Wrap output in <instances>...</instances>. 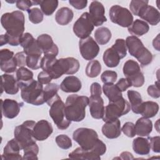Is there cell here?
I'll return each mask as SVG.
<instances>
[{
	"instance_id": "6f0895ef",
	"label": "cell",
	"mask_w": 160,
	"mask_h": 160,
	"mask_svg": "<svg viewBox=\"0 0 160 160\" xmlns=\"http://www.w3.org/2000/svg\"><path fill=\"white\" fill-rule=\"evenodd\" d=\"M69 3L75 9H82L85 8L88 4L86 0H69Z\"/></svg>"
},
{
	"instance_id": "ac0fdd59",
	"label": "cell",
	"mask_w": 160,
	"mask_h": 160,
	"mask_svg": "<svg viewBox=\"0 0 160 160\" xmlns=\"http://www.w3.org/2000/svg\"><path fill=\"white\" fill-rule=\"evenodd\" d=\"M138 16L148 22L152 26L157 25L160 21V13L154 7L146 5L144 6L139 12Z\"/></svg>"
},
{
	"instance_id": "94428289",
	"label": "cell",
	"mask_w": 160,
	"mask_h": 160,
	"mask_svg": "<svg viewBox=\"0 0 160 160\" xmlns=\"http://www.w3.org/2000/svg\"><path fill=\"white\" fill-rule=\"evenodd\" d=\"M152 45L154 49H156L157 51H159V34H158V36L154 39Z\"/></svg>"
},
{
	"instance_id": "f546056e",
	"label": "cell",
	"mask_w": 160,
	"mask_h": 160,
	"mask_svg": "<svg viewBox=\"0 0 160 160\" xmlns=\"http://www.w3.org/2000/svg\"><path fill=\"white\" fill-rule=\"evenodd\" d=\"M159 111V105L157 102L149 101L146 102H142L140 114L146 118H151L155 116Z\"/></svg>"
},
{
	"instance_id": "11a10c76",
	"label": "cell",
	"mask_w": 160,
	"mask_h": 160,
	"mask_svg": "<svg viewBox=\"0 0 160 160\" xmlns=\"http://www.w3.org/2000/svg\"><path fill=\"white\" fill-rule=\"evenodd\" d=\"M116 85L121 92L125 91L128 88L132 86L130 81L126 78H121L116 84Z\"/></svg>"
},
{
	"instance_id": "d590c367",
	"label": "cell",
	"mask_w": 160,
	"mask_h": 160,
	"mask_svg": "<svg viewBox=\"0 0 160 160\" xmlns=\"http://www.w3.org/2000/svg\"><path fill=\"white\" fill-rule=\"evenodd\" d=\"M39 5L41 7V11L46 16H51L55 11L58 6V1L57 0H44L39 1Z\"/></svg>"
},
{
	"instance_id": "ab89813d",
	"label": "cell",
	"mask_w": 160,
	"mask_h": 160,
	"mask_svg": "<svg viewBox=\"0 0 160 160\" xmlns=\"http://www.w3.org/2000/svg\"><path fill=\"white\" fill-rule=\"evenodd\" d=\"M28 13L29 20L33 24H39L43 20V13L38 8L29 9Z\"/></svg>"
},
{
	"instance_id": "6125c7cd",
	"label": "cell",
	"mask_w": 160,
	"mask_h": 160,
	"mask_svg": "<svg viewBox=\"0 0 160 160\" xmlns=\"http://www.w3.org/2000/svg\"><path fill=\"white\" fill-rule=\"evenodd\" d=\"M6 44H8V35L6 33L5 34L1 35V37H0V46H2Z\"/></svg>"
},
{
	"instance_id": "2e32d148",
	"label": "cell",
	"mask_w": 160,
	"mask_h": 160,
	"mask_svg": "<svg viewBox=\"0 0 160 160\" xmlns=\"http://www.w3.org/2000/svg\"><path fill=\"white\" fill-rule=\"evenodd\" d=\"M1 111L2 115L8 119L16 118L21 111L22 104L11 99H1Z\"/></svg>"
},
{
	"instance_id": "e0dca14e",
	"label": "cell",
	"mask_w": 160,
	"mask_h": 160,
	"mask_svg": "<svg viewBox=\"0 0 160 160\" xmlns=\"http://www.w3.org/2000/svg\"><path fill=\"white\" fill-rule=\"evenodd\" d=\"M89 107L91 116L96 119L102 118L104 112V101L101 95H91L89 98Z\"/></svg>"
},
{
	"instance_id": "30bf717a",
	"label": "cell",
	"mask_w": 160,
	"mask_h": 160,
	"mask_svg": "<svg viewBox=\"0 0 160 160\" xmlns=\"http://www.w3.org/2000/svg\"><path fill=\"white\" fill-rule=\"evenodd\" d=\"M94 26L89 13L85 12L74 22L72 29L75 35L82 39L89 37L94 30Z\"/></svg>"
},
{
	"instance_id": "be15d7a7",
	"label": "cell",
	"mask_w": 160,
	"mask_h": 160,
	"mask_svg": "<svg viewBox=\"0 0 160 160\" xmlns=\"http://www.w3.org/2000/svg\"><path fill=\"white\" fill-rule=\"evenodd\" d=\"M159 119H158V121H157V122H156V125L155 126H156L158 128H157V129H156V130H157V131L159 132Z\"/></svg>"
},
{
	"instance_id": "4dcf8cb0",
	"label": "cell",
	"mask_w": 160,
	"mask_h": 160,
	"mask_svg": "<svg viewBox=\"0 0 160 160\" xmlns=\"http://www.w3.org/2000/svg\"><path fill=\"white\" fill-rule=\"evenodd\" d=\"M104 94L109 99V102H114L122 97V92L116 84L112 83L104 84L102 86Z\"/></svg>"
},
{
	"instance_id": "1f68e13d",
	"label": "cell",
	"mask_w": 160,
	"mask_h": 160,
	"mask_svg": "<svg viewBox=\"0 0 160 160\" xmlns=\"http://www.w3.org/2000/svg\"><path fill=\"white\" fill-rule=\"evenodd\" d=\"M127 95L132 112L136 114H140L141 106L142 103L141 94L136 91L129 90L127 92Z\"/></svg>"
},
{
	"instance_id": "bcb514c9",
	"label": "cell",
	"mask_w": 160,
	"mask_h": 160,
	"mask_svg": "<svg viewBox=\"0 0 160 160\" xmlns=\"http://www.w3.org/2000/svg\"><path fill=\"white\" fill-rule=\"evenodd\" d=\"M118 78V74L114 71L107 70L104 71L101 76V79L104 84L106 83H112L113 84Z\"/></svg>"
},
{
	"instance_id": "484cf974",
	"label": "cell",
	"mask_w": 160,
	"mask_h": 160,
	"mask_svg": "<svg viewBox=\"0 0 160 160\" xmlns=\"http://www.w3.org/2000/svg\"><path fill=\"white\" fill-rule=\"evenodd\" d=\"M132 149L139 155L148 154L151 149L149 139L141 136L135 138L132 141Z\"/></svg>"
},
{
	"instance_id": "8d00e7d4",
	"label": "cell",
	"mask_w": 160,
	"mask_h": 160,
	"mask_svg": "<svg viewBox=\"0 0 160 160\" xmlns=\"http://www.w3.org/2000/svg\"><path fill=\"white\" fill-rule=\"evenodd\" d=\"M101 71V65L98 60L90 61L86 68V74L91 78L98 76Z\"/></svg>"
},
{
	"instance_id": "db71d44e",
	"label": "cell",
	"mask_w": 160,
	"mask_h": 160,
	"mask_svg": "<svg viewBox=\"0 0 160 160\" xmlns=\"http://www.w3.org/2000/svg\"><path fill=\"white\" fill-rule=\"evenodd\" d=\"M52 78L46 71H41L38 74V81L42 84H48L51 82Z\"/></svg>"
},
{
	"instance_id": "8992f818",
	"label": "cell",
	"mask_w": 160,
	"mask_h": 160,
	"mask_svg": "<svg viewBox=\"0 0 160 160\" xmlns=\"http://www.w3.org/2000/svg\"><path fill=\"white\" fill-rule=\"evenodd\" d=\"M49 106H50L49 116L57 128L61 130L67 129L71 124V121H69L66 117L64 112L65 104L58 94Z\"/></svg>"
},
{
	"instance_id": "f35d334b",
	"label": "cell",
	"mask_w": 160,
	"mask_h": 160,
	"mask_svg": "<svg viewBox=\"0 0 160 160\" xmlns=\"http://www.w3.org/2000/svg\"><path fill=\"white\" fill-rule=\"evenodd\" d=\"M24 159H38V154L39 152V147L36 143L31 144L24 149Z\"/></svg>"
},
{
	"instance_id": "c3c4849f",
	"label": "cell",
	"mask_w": 160,
	"mask_h": 160,
	"mask_svg": "<svg viewBox=\"0 0 160 160\" xmlns=\"http://www.w3.org/2000/svg\"><path fill=\"white\" fill-rule=\"evenodd\" d=\"M127 79H128L130 81L131 85L135 88L141 87L144 84L145 81L144 75L142 72H140L138 74L131 76Z\"/></svg>"
},
{
	"instance_id": "e575fe53",
	"label": "cell",
	"mask_w": 160,
	"mask_h": 160,
	"mask_svg": "<svg viewBox=\"0 0 160 160\" xmlns=\"http://www.w3.org/2000/svg\"><path fill=\"white\" fill-rule=\"evenodd\" d=\"M122 72L126 78H129L138 74L141 71L139 64L136 61L129 59L125 62L123 66Z\"/></svg>"
},
{
	"instance_id": "7a4b0ae2",
	"label": "cell",
	"mask_w": 160,
	"mask_h": 160,
	"mask_svg": "<svg viewBox=\"0 0 160 160\" xmlns=\"http://www.w3.org/2000/svg\"><path fill=\"white\" fill-rule=\"evenodd\" d=\"M73 139L85 150H92L101 156L106 151V146L98 138L97 132L90 128H80L75 130L72 134Z\"/></svg>"
},
{
	"instance_id": "277c9868",
	"label": "cell",
	"mask_w": 160,
	"mask_h": 160,
	"mask_svg": "<svg viewBox=\"0 0 160 160\" xmlns=\"http://www.w3.org/2000/svg\"><path fill=\"white\" fill-rule=\"evenodd\" d=\"M21 96L22 100L34 106L43 104L44 100L43 86L38 81L31 79L26 82H19Z\"/></svg>"
},
{
	"instance_id": "7c38bea8",
	"label": "cell",
	"mask_w": 160,
	"mask_h": 160,
	"mask_svg": "<svg viewBox=\"0 0 160 160\" xmlns=\"http://www.w3.org/2000/svg\"><path fill=\"white\" fill-rule=\"evenodd\" d=\"M37 43L44 56L56 57L59 52L58 47L54 43L51 36L48 34L39 36L36 39Z\"/></svg>"
},
{
	"instance_id": "8fae6325",
	"label": "cell",
	"mask_w": 160,
	"mask_h": 160,
	"mask_svg": "<svg viewBox=\"0 0 160 160\" xmlns=\"http://www.w3.org/2000/svg\"><path fill=\"white\" fill-rule=\"evenodd\" d=\"M79 49L82 57L87 61L94 59L99 52V47L98 43L91 36L80 39Z\"/></svg>"
},
{
	"instance_id": "7bdbcfd3",
	"label": "cell",
	"mask_w": 160,
	"mask_h": 160,
	"mask_svg": "<svg viewBox=\"0 0 160 160\" xmlns=\"http://www.w3.org/2000/svg\"><path fill=\"white\" fill-rule=\"evenodd\" d=\"M17 66L18 65L14 56L11 59L0 62L1 69L2 70V71L6 73H12L15 72Z\"/></svg>"
},
{
	"instance_id": "44dd1931",
	"label": "cell",
	"mask_w": 160,
	"mask_h": 160,
	"mask_svg": "<svg viewBox=\"0 0 160 160\" xmlns=\"http://www.w3.org/2000/svg\"><path fill=\"white\" fill-rule=\"evenodd\" d=\"M102 134L108 139H115L121 134V122L119 119L106 122L102 127Z\"/></svg>"
},
{
	"instance_id": "6da1fadb",
	"label": "cell",
	"mask_w": 160,
	"mask_h": 160,
	"mask_svg": "<svg viewBox=\"0 0 160 160\" xmlns=\"http://www.w3.org/2000/svg\"><path fill=\"white\" fill-rule=\"evenodd\" d=\"M1 22L6 31L8 44L12 46L19 45L21 37L25 29V18L24 14L20 11L6 12L2 15Z\"/></svg>"
},
{
	"instance_id": "f907efd6",
	"label": "cell",
	"mask_w": 160,
	"mask_h": 160,
	"mask_svg": "<svg viewBox=\"0 0 160 160\" xmlns=\"http://www.w3.org/2000/svg\"><path fill=\"white\" fill-rule=\"evenodd\" d=\"M150 147L152 149V151L156 153H159L160 152V137L159 136H154V137H151L148 138Z\"/></svg>"
},
{
	"instance_id": "52a82bcc",
	"label": "cell",
	"mask_w": 160,
	"mask_h": 160,
	"mask_svg": "<svg viewBox=\"0 0 160 160\" xmlns=\"http://www.w3.org/2000/svg\"><path fill=\"white\" fill-rule=\"evenodd\" d=\"M129 103L123 98L114 102H109L104 108L102 120L105 122L118 119L119 117L126 114L130 111Z\"/></svg>"
},
{
	"instance_id": "9a60e30c",
	"label": "cell",
	"mask_w": 160,
	"mask_h": 160,
	"mask_svg": "<svg viewBox=\"0 0 160 160\" xmlns=\"http://www.w3.org/2000/svg\"><path fill=\"white\" fill-rule=\"evenodd\" d=\"M53 131L51 124L46 120L38 121L32 129V135L36 141H42L48 138Z\"/></svg>"
},
{
	"instance_id": "ffe728a7",
	"label": "cell",
	"mask_w": 160,
	"mask_h": 160,
	"mask_svg": "<svg viewBox=\"0 0 160 160\" xmlns=\"http://www.w3.org/2000/svg\"><path fill=\"white\" fill-rule=\"evenodd\" d=\"M21 150L18 141L15 138L9 141L4 148L3 153L1 158L3 160L5 159H21L22 158L20 154Z\"/></svg>"
},
{
	"instance_id": "d6a6232c",
	"label": "cell",
	"mask_w": 160,
	"mask_h": 160,
	"mask_svg": "<svg viewBox=\"0 0 160 160\" xmlns=\"http://www.w3.org/2000/svg\"><path fill=\"white\" fill-rule=\"evenodd\" d=\"M60 86L56 83H49L43 89L44 100L48 106L51 103L54 99L58 95V91Z\"/></svg>"
},
{
	"instance_id": "603a6c76",
	"label": "cell",
	"mask_w": 160,
	"mask_h": 160,
	"mask_svg": "<svg viewBox=\"0 0 160 160\" xmlns=\"http://www.w3.org/2000/svg\"><path fill=\"white\" fill-rule=\"evenodd\" d=\"M135 125L136 134L139 136H148L150 134L152 130V122L149 119L142 117L139 118Z\"/></svg>"
},
{
	"instance_id": "f6af8a7d",
	"label": "cell",
	"mask_w": 160,
	"mask_h": 160,
	"mask_svg": "<svg viewBox=\"0 0 160 160\" xmlns=\"http://www.w3.org/2000/svg\"><path fill=\"white\" fill-rule=\"evenodd\" d=\"M148 3H149L148 1H144V0L131 1L129 4V8L131 11V12H132L135 16H138L140 10L144 6L148 5Z\"/></svg>"
},
{
	"instance_id": "91938a15",
	"label": "cell",
	"mask_w": 160,
	"mask_h": 160,
	"mask_svg": "<svg viewBox=\"0 0 160 160\" xmlns=\"http://www.w3.org/2000/svg\"><path fill=\"white\" fill-rule=\"evenodd\" d=\"M119 158L121 159H133L134 157L131 152L128 151H124L121 152V154H120Z\"/></svg>"
},
{
	"instance_id": "7dc6e473",
	"label": "cell",
	"mask_w": 160,
	"mask_h": 160,
	"mask_svg": "<svg viewBox=\"0 0 160 160\" xmlns=\"http://www.w3.org/2000/svg\"><path fill=\"white\" fill-rule=\"evenodd\" d=\"M121 131L122 132L129 138H133L136 136L135 125L132 122H126L122 127Z\"/></svg>"
},
{
	"instance_id": "5b68a950",
	"label": "cell",
	"mask_w": 160,
	"mask_h": 160,
	"mask_svg": "<svg viewBox=\"0 0 160 160\" xmlns=\"http://www.w3.org/2000/svg\"><path fill=\"white\" fill-rule=\"evenodd\" d=\"M125 42L130 55L136 58L142 66H148L151 63L153 59L152 53L144 46L143 43L138 37L128 36Z\"/></svg>"
},
{
	"instance_id": "9c48e42d",
	"label": "cell",
	"mask_w": 160,
	"mask_h": 160,
	"mask_svg": "<svg viewBox=\"0 0 160 160\" xmlns=\"http://www.w3.org/2000/svg\"><path fill=\"white\" fill-rule=\"evenodd\" d=\"M109 15L113 23L123 28H128L133 22V16L131 11L119 5L111 6Z\"/></svg>"
},
{
	"instance_id": "9f6ffc18",
	"label": "cell",
	"mask_w": 160,
	"mask_h": 160,
	"mask_svg": "<svg viewBox=\"0 0 160 160\" xmlns=\"http://www.w3.org/2000/svg\"><path fill=\"white\" fill-rule=\"evenodd\" d=\"M14 52L8 49H2L0 51V62L8 61L14 58Z\"/></svg>"
},
{
	"instance_id": "83f0119b",
	"label": "cell",
	"mask_w": 160,
	"mask_h": 160,
	"mask_svg": "<svg viewBox=\"0 0 160 160\" xmlns=\"http://www.w3.org/2000/svg\"><path fill=\"white\" fill-rule=\"evenodd\" d=\"M64 73L65 74H74L76 73L80 67L78 60L72 57L60 58Z\"/></svg>"
},
{
	"instance_id": "f1b7e54d",
	"label": "cell",
	"mask_w": 160,
	"mask_h": 160,
	"mask_svg": "<svg viewBox=\"0 0 160 160\" xmlns=\"http://www.w3.org/2000/svg\"><path fill=\"white\" fill-rule=\"evenodd\" d=\"M103 61L109 68H115L119 64L121 59L118 53L112 48L107 49L103 54Z\"/></svg>"
},
{
	"instance_id": "74e56055",
	"label": "cell",
	"mask_w": 160,
	"mask_h": 160,
	"mask_svg": "<svg viewBox=\"0 0 160 160\" xmlns=\"http://www.w3.org/2000/svg\"><path fill=\"white\" fill-rule=\"evenodd\" d=\"M18 81L26 82L33 79V72L25 67H20L16 70Z\"/></svg>"
},
{
	"instance_id": "5bb4252c",
	"label": "cell",
	"mask_w": 160,
	"mask_h": 160,
	"mask_svg": "<svg viewBox=\"0 0 160 160\" xmlns=\"http://www.w3.org/2000/svg\"><path fill=\"white\" fill-rule=\"evenodd\" d=\"M89 17L94 26H99L107 21L104 7L99 1H92L89 7Z\"/></svg>"
},
{
	"instance_id": "d6986e66",
	"label": "cell",
	"mask_w": 160,
	"mask_h": 160,
	"mask_svg": "<svg viewBox=\"0 0 160 160\" xmlns=\"http://www.w3.org/2000/svg\"><path fill=\"white\" fill-rule=\"evenodd\" d=\"M19 89V82L14 76L9 74L1 75V93L4 91L11 95L16 94Z\"/></svg>"
},
{
	"instance_id": "680465c9",
	"label": "cell",
	"mask_w": 160,
	"mask_h": 160,
	"mask_svg": "<svg viewBox=\"0 0 160 160\" xmlns=\"http://www.w3.org/2000/svg\"><path fill=\"white\" fill-rule=\"evenodd\" d=\"M91 95H101V86L98 82H93L90 87Z\"/></svg>"
},
{
	"instance_id": "d4e9b609",
	"label": "cell",
	"mask_w": 160,
	"mask_h": 160,
	"mask_svg": "<svg viewBox=\"0 0 160 160\" xmlns=\"http://www.w3.org/2000/svg\"><path fill=\"white\" fill-rule=\"evenodd\" d=\"M128 32L134 36H141L146 34L149 30L148 24L142 20L136 19L132 24L128 28Z\"/></svg>"
},
{
	"instance_id": "816d5d0a",
	"label": "cell",
	"mask_w": 160,
	"mask_h": 160,
	"mask_svg": "<svg viewBox=\"0 0 160 160\" xmlns=\"http://www.w3.org/2000/svg\"><path fill=\"white\" fill-rule=\"evenodd\" d=\"M14 58L16 61L18 66L19 68L26 66V54L24 51L17 52L14 55Z\"/></svg>"
},
{
	"instance_id": "681fc988",
	"label": "cell",
	"mask_w": 160,
	"mask_h": 160,
	"mask_svg": "<svg viewBox=\"0 0 160 160\" xmlns=\"http://www.w3.org/2000/svg\"><path fill=\"white\" fill-rule=\"evenodd\" d=\"M148 94L152 98H159L160 96V91L159 88L158 82H156L155 84H152L148 86L147 89Z\"/></svg>"
},
{
	"instance_id": "4fadbf2b",
	"label": "cell",
	"mask_w": 160,
	"mask_h": 160,
	"mask_svg": "<svg viewBox=\"0 0 160 160\" xmlns=\"http://www.w3.org/2000/svg\"><path fill=\"white\" fill-rule=\"evenodd\" d=\"M19 45L23 48V51L27 56L38 55L41 56L42 52L39 47L36 39L29 32L24 33L20 39Z\"/></svg>"
},
{
	"instance_id": "cb8c5ba5",
	"label": "cell",
	"mask_w": 160,
	"mask_h": 160,
	"mask_svg": "<svg viewBox=\"0 0 160 160\" xmlns=\"http://www.w3.org/2000/svg\"><path fill=\"white\" fill-rule=\"evenodd\" d=\"M69 158L76 159H88V160H99L101 156L97 155L92 150H85L81 147L77 148L69 154Z\"/></svg>"
},
{
	"instance_id": "b9f144b4",
	"label": "cell",
	"mask_w": 160,
	"mask_h": 160,
	"mask_svg": "<svg viewBox=\"0 0 160 160\" xmlns=\"http://www.w3.org/2000/svg\"><path fill=\"white\" fill-rule=\"evenodd\" d=\"M111 48L118 53L121 59L124 58L127 55V48L125 40L123 39H117Z\"/></svg>"
},
{
	"instance_id": "3957f363",
	"label": "cell",
	"mask_w": 160,
	"mask_h": 160,
	"mask_svg": "<svg viewBox=\"0 0 160 160\" xmlns=\"http://www.w3.org/2000/svg\"><path fill=\"white\" fill-rule=\"evenodd\" d=\"M89 104V98L76 94L67 97L64 112L66 118L70 121L80 122L86 116V108Z\"/></svg>"
},
{
	"instance_id": "4316f807",
	"label": "cell",
	"mask_w": 160,
	"mask_h": 160,
	"mask_svg": "<svg viewBox=\"0 0 160 160\" xmlns=\"http://www.w3.org/2000/svg\"><path fill=\"white\" fill-rule=\"evenodd\" d=\"M74 17L73 11L68 7H62L57 11L55 20L58 24L65 26L71 22Z\"/></svg>"
},
{
	"instance_id": "836d02e7",
	"label": "cell",
	"mask_w": 160,
	"mask_h": 160,
	"mask_svg": "<svg viewBox=\"0 0 160 160\" xmlns=\"http://www.w3.org/2000/svg\"><path fill=\"white\" fill-rule=\"evenodd\" d=\"M112 36L111 31L106 27H100L94 32L96 41L100 45L107 44Z\"/></svg>"
},
{
	"instance_id": "ba28073f",
	"label": "cell",
	"mask_w": 160,
	"mask_h": 160,
	"mask_svg": "<svg viewBox=\"0 0 160 160\" xmlns=\"http://www.w3.org/2000/svg\"><path fill=\"white\" fill-rule=\"evenodd\" d=\"M36 123L34 121L28 120L15 128L14 131V138L21 149L23 150L25 148L36 143L32 135V129Z\"/></svg>"
},
{
	"instance_id": "ee69618b",
	"label": "cell",
	"mask_w": 160,
	"mask_h": 160,
	"mask_svg": "<svg viewBox=\"0 0 160 160\" xmlns=\"http://www.w3.org/2000/svg\"><path fill=\"white\" fill-rule=\"evenodd\" d=\"M56 142L58 147L62 149H68L72 147V141L66 134H60L56 137Z\"/></svg>"
},
{
	"instance_id": "f5cc1de1",
	"label": "cell",
	"mask_w": 160,
	"mask_h": 160,
	"mask_svg": "<svg viewBox=\"0 0 160 160\" xmlns=\"http://www.w3.org/2000/svg\"><path fill=\"white\" fill-rule=\"evenodd\" d=\"M16 7L22 11H28L29 8L33 6L32 1L29 0H18L16 2Z\"/></svg>"
},
{
	"instance_id": "7402d4cb",
	"label": "cell",
	"mask_w": 160,
	"mask_h": 160,
	"mask_svg": "<svg viewBox=\"0 0 160 160\" xmlns=\"http://www.w3.org/2000/svg\"><path fill=\"white\" fill-rule=\"evenodd\" d=\"M82 88V84L78 78L74 76L66 77L60 84V89L65 92H77Z\"/></svg>"
},
{
	"instance_id": "60d3db41",
	"label": "cell",
	"mask_w": 160,
	"mask_h": 160,
	"mask_svg": "<svg viewBox=\"0 0 160 160\" xmlns=\"http://www.w3.org/2000/svg\"><path fill=\"white\" fill-rule=\"evenodd\" d=\"M41 56L26 55V66L32 69L36 70L41 68Z\"/></svg>"
}]
</instances>
